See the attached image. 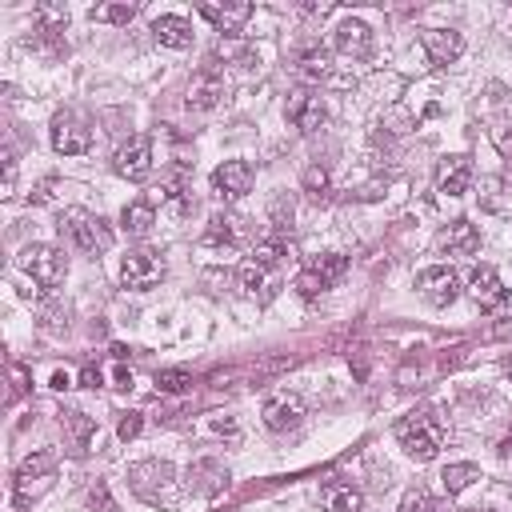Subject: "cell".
Listing matches in <instances>:
<instances>
[{
  "mask_svg": "<svg viewBox=\"0 0 512 512\" xmlns=\"http://www.w3.org/2000/svg\"><path fill=\"white\" fill-rule=\"evenodd\" d=\"M240 284L248 288V292H256V288H268V268L264 264H256L252 256L240 264Z\"/></svg>",
  "mask_w": 512,
  "mask_h": 512,
  "instance_id": "cell-34",
  "label": "cell"
},
{
  "mask_svg": "<svg viewBox=\"0 0 512 512\" xmlns=\"http://www.w3.org/2000/svg\"><path fill=\"white\" fill-rule=\"evenodd\" d=\"M56 232L80 252H108L112 248V228L100 216H92L88 208H64L56 216Z\"/></svg>",
  "mask_w": 512,
  "mask_h": 512,
  "instance_id": "cell-2",
  "label": "cell"
},
{
  "mask_svg": "<svg viewBox=\"0 0 512 512\" xmlns=\"http://www.w3.org/2000/svg\"><path fill=\"white\" fill-rule=\"evenodd\" d=\"M468 284H472V296H476V304H480V308H500V304L512 296L508 288H500V276H496V268H492V264L472 268Z\"/></svg>",
  "mask_w": 512,
  "mask_h": 512,
  "instance_id": "cell-22",
  "label": "cell"
},
{
  "mask_svg": "<svg viewBox=\"0 0 512 512\" xmlns=\"http://www.w3.org/2000/svg\"><path fill=\"white\" fill-rule=\"evenodd\" d=\"M284 256H288V244H284L280 236H264V240L252 244V260L264 264V268H276Z\"/></svg>",
  "mask_w": 512,
  "mask_h": 512,
  "instance_id": "cell-29",
  "label": "cell"
},
{
  "mask_svg": "<svg viewBox=\"0 0 512 512\" xmlns=\"http://www.w3.org/2000/svg\"><path fill=\"white\" fill-rule=\"evenodd\" d=\"M140 428H144L140 412H128V416L120 420V428H116V432H120V440H136V436H140Z\"/></svg>",
  "mask_w": 512,
  "mask_h": 512,
  "instance_id": "cell-38",
  "label": "cell"
},
{
  "mask_svg": "<svg viewBox=\"0 0 512 512\" xmlns=\"http://www.w3.org/2000/svg\"><path fill=\"white\" fill-rule=\"evenodd\" d=\"M472 184V160L468 156H444L436 164V188L444 196H464Z\"/></svg>",
  "mask_w": 512,
  "mask_h": 512,
  "instance_id": "cell-19",
  "label": "cell"
},
{
  "mask_svg": "<svg viewBox=\"0 0 512 512\" xmlns=\"http://www.w3.org/2000/svg\"><path fill=\"white\" fill-rule=\"evenodd\" d=\"M284 120H288L296 132H316V128H324L328 108H324V100H320L316 92L300 88V92L288 96V104H284Z\"/></svg>",
  "mask_w": 512,
  "mask_h": 512,
  "instance_id": "cell-11",
  "label": "cell"
},
{
  "mask_svg": "<svg viewBox=\"0 0 512 512\" xmlns=\"http://www.w3.org/2000/svg\"><path fill=\"white\" fill-rule=\"evenodd\" d=\"M260 416H264V428H268V432L288 436V432H296V428L304 424V400H300L296 392H276V396L264 400Z\"/></svg>",
  "mask_w": 512,
  "mask_h": 512,
  "instance_id": "cell-7",
  "label": "cell"
},
{
  "mask_svg": "<svg viewBox=\"0 0 512 512\" xmlns=\"http://www.w3.org/2000/svg\"><path fill=\"white\" fill-rule=\"evenodd\" d=\"M248 236V220L236 216V212H216L204 228V244L208 248H236L240 240Z\"/></svg>",
  "mask_w": 512,
  "mask_h": 512,
  "instance_id": "cell-17",
  "label": "cell"
},
{
  "mask_svg": "<svg viewBox=\"0 0 512 512\" xmlns=\"http://www.w3.org/2000/svg\"><path fill=\"white\" fill-rule=\"evenodd\" d=\"M60 428H64V436L72 440V452H88V444H92V436H96V420L88 416V412H64L60 416Z\"/></svg>",
  "mask_w": 512,
  "mask_h": 512,
  "instance_id": "cell-26",
  "label": "cell"
},
{
  "mask_svg": "<svg viewBox=\"0 0 512 512\" xmlns=\"http://www.w3.org/2000/svg\"><path fill=\"white\" fill-rule=\"evenodd\" d=\"M152 224H156V208H152L148 200H132V204H124V212H120V228H124L128 236H148Z\"/></svg>",
  "mask_w": 512,
  "mask_h": 512,
  "instance_id": "cell-27",
  "label": "cell"
},
{
  "mask_svg": "<svg viewBox=\"0 0 512 512\" xmlns=\"http://www.w3.org/2000/svg\"><path fill=\"white\" fill-rule=\"evenodd\" d=\"M48 196H52V180H44V184H40V188L32 192V200H36V204H44Z\"/></svg>",
  "mask_w": 512,
  "mask_h": 512,
  "instance_id": "cell-42",
  "label": "cell"
},
{
  "mask_svg": "<svg viewBox=\"0 0 512 512\" xmlns=\"http://www.w3.org/2000/svg\"><path fill=\"white\" fill-rule=\"evenodd\" d=\"M416 292L432 304V308H448L456 296H460V276L444 264H432L424 272H416Z\"/></svg>",
  "mask_w": 512,
  "mask_h": 512,
  "instance_id": "cell-9",
  "label": "cell"
},
{
  "mask_svg": "<svg viewBox=\"0 0 512 512\" xmlns=\"http://www.w3.org/2000/svg\"><path fill=\"white\" fill-rule=\"evenodd\" d=\"M292 76H296L300 84H320V80H328V76H332V52H328L324 44H304V48H296V56H292Z\"/></svg>",
  "mask_w": 512,
  "mask_h": 512,
  "instance_id": "cell-15",
  "label": "cell"
},
{
  "mask_svg": "<svg viewBox=\"0 0 512 512\" xmlns=\"http://www.w3.org/2000/svg\"><path fill=\"white\" fill-rule=\"evenodd\" d=\"M396 440L412 460H432L444 448V424L432 412H412L396 424Z\"/></svg>",
  "mask_w": 512,
  "mask_h": 512,
  "instance_id": "cell-3",
  "label": "cell"
},
{
  "mask_svg": "<svg viewBox=\"0 0 512 512\" xmlns=\"http://www.w3.org/2000/svg\"><path fill=\"white\" fill-rule=\"evenodd\" d=\"M100 380H104V376H100V368H92V364L80 372V384H84V388H100Z\"/></svg>",
  "mask_w": 512,
  "mask_h": 512,
  "instance_id": "cell-40",
  "label": "cell"
},
{
  "mask_svg": "<svg viewBox=\"0 0 512 512\" xmlns=\"http://www.w3.org/2000/svg\"><path fill=\"white\" fill-rule=\"evenodd\" d=\"M332 44H336V52H344L352 60H364L372 52V28L364 20H340L336 32H332Z\"/></svg>",
  "mask_w": 512,
  "mask_h": 512,
  "instance_id": "cell-18",
  "label": "cell"
},
{
  "mask_svg": "<svg viewBox=\"0 0 512 512\" xmlns=\"http://www.w3.org/2000/svg\"><path fill=\"white\" fill-rule=\"evenodd\" d=\"M436 244H440V252H448V256H472V252L480 248V232H476V224H468V220H452L448 228H440Z\"/></svg>",
  "mask_w": 512,
  "mask_h": 512,
  "instance_id": "cell-21",
  "label": "cell"
},
{
  "mask_svg": "<svg viewBox=\"0 0 512 512\" xmlns=\"http://www.w3.org/2000/svg\"><path fill=\"white\" fill-rule=\"evenodd\" d=\"M132 16H136L132 4H100V8H92V20H108V24H128Z\"/></svg>",
  "mask_w": 512,
  "mask_h": 512,
  "instance_id": "cell-35",
  "label": "cell"
},
{
  "mask_svg": "<svg viewBox=\"0 0 512 512\" xmlns=\"http://www.w3.org/2000/svg\"><path fill=\"white\" fill-rule=\"evenodd\" d=\"M252 164L248 160H224L216 172H212V192L220 200H240L252 192Z\"/></svg>",
  "mask_w": 512,
  "mask_h": 512,
  "instance_id": "cell-13",
  "label": "cell"
},
{
  "mask_svg": "<svg viewBox=\"0 0 512 512\" xmlns=\"http://www.w3.org/2000/svg\"><path fill=\"white\" fill-rule=\"evenodd\" d=\"M152 36L164 48H192V24L184 16H156L152 20Z\"/></svg>",
  "mask_w": 512,
  "mask_h": 512,
  "instance_id": "cell-25",
  "label": "cell"
},
{
  "mask_svg": "<svg viewBox=\"0 0 512 512\" xmlns=\"http://www.w3.org/2000/svg\"><path fill=\"white\" fill-rule=\"evenodd\" d=\"M112 168H116L124 180H136V184L148 180V172H152V140H148V136H132L128 144H120Z\"/></svg>",
  "mask_w": 512,
  "mask_h": 512,
  "instance_id": "cell-12",
  "label": "cell"
},
{
  "mask_svg": "<svg viewBox=\"0 0 512 512\" xmlns=\"http://www.w3.org/2000/svg\"><path fill=\"white\" fill-rule=\"evenodd\" d=\"M320 504H324L328 512H360V508H364V492H360L352 480L336 476V480H328V484L320 488Z\"/></svg>",
  "mask_w": 512,
  "mask_h": 512,
  "instance_id": "cell-23",
  "label": "cell"
},
{
  "mask_svg": "<svg viewBox=\"0 0 512 512\" xmlns=\"http://www.w3.org/2000/svg\"><path fill=\"white\" fill-rule=\"evenodd\" d=\"M496 148H500L504 156H512V120H504V124L496 128Z\"/></svg>",
  "mask_w": 512,
  "mask_h": 512,
  "instance_id": "cell-39",
  "label": "cell"
},
{
  "mask_svg": "<svg viewBox=\"0 0 512 512\" xmlns=\"http://www.w3.org/2000/svg\"><path fill=\"white\" fill-rule=\"evenodd\" d=\"M216 52H220V56H224V60H236V64H240V68H252V64H256V52H252V48H244V44H236V40H232V36H224V40H220V48H216Z\"/></svg>",
  "mask_w": 512,
  "mask_h": 512,
  "instance_id": "cell-33",
  "label": "cell"
},
{
  "mask_svg": "<svg viewBox=\"0 0 512 512\" xmlns=\"http://www.w3.org/2000/svg\"><path fill=\"white\" fill-rule=\"evenodd\" d=\"M160 276H164V256H160L156 248H132V252L120 260V284H124V288L144 292V288H152Z\"/></svg>",
  "mask_w": 512,
  "mask_h": 512,
  "instance_id": "cell-5",
  "label": "cell"
},
{
  "mask_svg": "<svg viewBox=\"0 0 512 512\" xmlns=\"http://www.w3.org/2000/svg\"><path fill=\"white\" fill-rule=\"evenodd\" d=\"M156 388L176 396V392H188L192 388V376L184 368H164V372H156Z\"/></svg>",
  "mask_w": 512,
  "mask_h": 512,
  "instance_id": "cell-32",
  "label": "cell"
},
{
  "mask_svg": "<svg viewBox=\"0 0 512 512\" xmlns=\"http://www.w3.org/2000/svg\"><path fill=\"white\" fill-rule=\"evenodd\" d=\"M472 480H480V468H476V464H468V460L448 464V468L440 472V484H444V492H448V496H460Z\"/></svg>",
  "mask_w": 512,
  "mask_h": 512,
  "instance_id": "cell-28",
  "label": "cell"
},
{
  "mask_svg": "<svg viewBox=\"0 0 512 512\" xmlns=\"http://www.w3.org/2000/svg\"><path fill=\"white\" fill-rule=\"evenodd\" d=\"M400 512H444V504H440L428 488H412V492H404Z\"/></svg>",
  "mask_w": 512,
  "mask_h": 512,
  "instance_id": "cell-31",
  "label": "cell"
},
{
  "mask_svg": "<svg viewBox=\"0 0 512 512\" xmlns=\"http://www.w3.org/2000/svg\"><path fill=\"white\" fill-rule=\"evenodd\" d=\"M492 336H512V324H496V328H492Z\"/></svg>",
  "mask_w": 512,
  "mask_h": 512,
  "instance_id": "cell-44",
  "label": "cell"
},
{
  "mask_svg": "<svg viewBox=\"0 0 512 512\" xmlns=\"http://www.w3.org/2000/svg\"><path fill=\"white\" fill-rule=\"evenodd\" d=\"M200 16L216 28V32H224V36H236L244 24H248V16H252V4H200Z\"/></svg>",
  "mask_w": 512,
  "mask_h": 512,
  "instance_id": "cell-24",
  "label": "cell"
},
{
  "mask_svg": "<svg viewBox=\"0 0 512 512\" xmlns=\"http://www.w3.org/2000/svg\"><path fill=\"white\" fill-rule=\"evenodd\" d=\"M68 384H72L68 372H56V376H52V388H68Z\"/></svg>",
  "mask_w": 512,
  "mask_h": 512,
  "instance_id": "cell-43",
  "label": "cell"
},
{
  "mask_svg": "<svg viewBox=\"0 0 512 512\" xmlns=\"http://www.w3.org/2000/svg\"><path fill=\"white\" fill-rule=\"evenodd\" d=\"M184 476H188V488H192L196 496H216V492H224V484H228V468H224L220 460H212V456L192 460Z\"/></svg>",
  "mask_w": 512,
  "mask_h": 512,
  "instance_id": "cell-16",
  "label": "cell"
},
{
  "mask_svg": "<svg viewBox=\"0 0 512 512\" xmlns=\"http://www.w3.org/2000/svg\"><path fill=\"white\" fill-rule=\"evenodd\" d=\"M112 384H116V388H132V372H128V368H116V372H112Z\"/></svg>",
  "mask_w": 512,
  "mask_h": 512,
  "instance_id": "cell-41",
  "label": "cell"
},
{
  "mask_svg": "<svg viewBox=\"0 0 512 512\" xmlns=\"http://www.w3.org/2000/svg\"><path fill=\"white\" fill-rule=\"evenodd\" d=\"M220 100H224V76L208 64V68H200V72L188 80V96H184V104H188L192 112H212Z\"/></svg>",
  "mask_w": 512,
  "mask_h": 512,
  "instance_id": "cell-14",
  "label": "cell"
},
{
  "mask_svg": "<svg viewBox=\"0 0 512 512\" xmlns=\"http://www.w3.org/2000/svg\"><path fill=\"white\" fill-rule=\"evenodd\" d=\"M56 472V456L52 452H32L20 468H16V480H12V492H16V504H28L32 496H40L48 488Z\"/></svg>",
  "mask_w": 512,
  "mask_h": 512,
  "instance_id": "cell-6",
  "label": "cell"
},
{
  "mask_svg": "<svg viewBox=\"0 0 512 512\" xmlns=\"http://www.w3.org/2000/svg\"><path fill=\"white\" fill-rule=\"evenodd\" d=\"M348 272V260L344 256H336V252H328V256H320V260H312L300 276H296V288H300V296H320L324 288H332L340 276Z\"/></svg>",
  "mask_w": 512,
  "mask_h": 512,
  "instance_id": "cell-10",
  "label": "cell"
},
{
  "mask_svg": "<svg viewBox=\"0 0 512 512\" xmlns=\"http://www.w3.org/2000/svg\"><path fill=\"white\" fill-rule=\"evenodd\" d=\"M52 148L64 152V156H80L92 148V128L80 112H60L52 120Z\"/></svg>",
  "mask_w": 512,
  "mask_h": 512,
  "instance_id": "cell-8",
  "label": "cell"
},
{
  "mask_svg": "<svg viewBox=\"0 0 512 512\" xmlns=\"http://www.w3.org/2000/svg\"><path fill=\"white\" fill-rule=\"evenodd\" d=\"M128 488L144 504H152V508H172L180 500V480H176V468L168 460H140V464H132Z\"/></svg>",
  "mask_w": 512,
  "mask_h": 512,
  "instance_id": "cell-1",
  "label": "cell"
},
{
  "mask_svg": "<svg viewBox=\"0 0 512 512\" xmlns=\"http://www.w3.org/2000/svg\"><path fill=\"white\" fill-rule=\"evenodd\" d=\"M20 272H24L28 280H36L40 288H56V284H64V276H68V256H64V248H56V244H28V248L20 252Z\"/></svg>",
  "mask_w": 512,
  "mask_h": 512,
  "instance_id": "cell-4",
  "label": "cell"
},
{
  "mask_svg": "<svg viewBox=\"0 0 512 512\" xmlns=\"http://www.w3.org/2000/svg\"><path fill=\"white\" fill-rule=\"evenodd\" d=\"M84 508H88V512H116V504H112V492H108V484H104V480L88 488V496H84Z\"/></svg>",
  "mask_w": 512,
  "mask_h": 512,
  "instance_id": "cell-36",
  "label": "cell"
},
{
  "mask_svg": "<svg viewBox=\"0 0 512 512\" xmlns=\"http://www.w3.org/2000/svg\"><path fill=\"white\" fill-rule=\"evenodd\" d=\"M464 512H496V508H464Z\"/></svg>",
  "mask_w": 512,
  "mask_h": 512,
  "instance_id": "cell-45",
  "label": "cell"
},
{
  "mask_svg": "<svg viewBox=\"0 0 512 512\" xmlns=\"http://www.w3.org/2000/svg\"><path fill=\"white\" fill-rule=\"evenodd\" d=\"M508 380H512V360H508Z\"/></svg>",
  "mask_w": 512,
  "mask_h": 512,
  "instance_id": "cell-46",
  "label": "cell"
},
{
  "mask_svg": "<svg viewBox=\"0 0 512 512\" xmlns=\"http://www.w3.org/2000/svg\"><path fill=\"white\" fill-rule=\"evenodd\" d=\"M420 44H424V52H428L432 64H452V60H460V52H464V36L452 32V28H428V32L420 36Z\"/></svg>",
  "mask_w": 512,
  "mask_h": 512,
  "instance_id": "cell-20",
  "label": "cell"
},
{
  "mask_svg": "<svg viewBox=\"0 0 512 512\" xmlns=\"http://www.w3.org/2000/svg\"><path fill=\"white\" fill-rule=\"evenodd\" d=\"M304 188H308V192H316V196H320V192H324V188H328V168H320V164H312V168H308V172H304Z\"/></svg>",
  "mask_w": 512,
  "mask_h": 512,
  "instance_id": "cell-37",
  "label": "cell"
},
{
  "mask_svg": "<svg viewBox=\"0 0 512 512\" xmlns=\"http://www.w3.org/2000/svg\"><path fill=\"white\" fill-rule=\"evenodd\" d=\"M164 204H168L172 216H188V212L196 208V200H192V192L184 188V180H172V184L164 188Z\"/></svg>",
  "mask_w": 512,
  "mask_h": 512,
  "instance_id": "cell-30",
  "label": "cell"
}]
</instances>
